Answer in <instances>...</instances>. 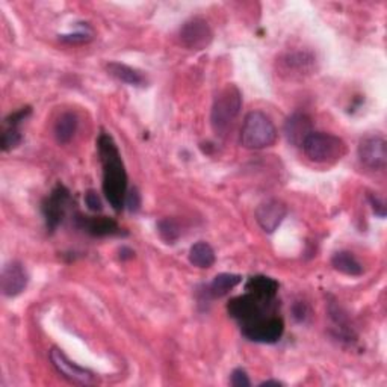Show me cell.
<instances>
[{"label": "cell", "instance_id": "cell-3", "mask_svg": "<svg viewBox=\"0 0 387 387\" xmlns=\"http://www.w3.org/2000/svg\"><path fill=\"white\" fill-rule=\"evenodd\" d=\"M242 109V92L236 85H227L218 94L211 113V124L216 137H226L232 130L238 115Z\"/></svg>", "mask_w": 387, "mask_h": 387}, {"label": "cell", "instance_id": "cell-29", "mask_svg": "<svg viewBox=\"0 0 387 387\" xmlns=\"http://www.w3.org/2000/svg\"><path fill=\"white\" fill-rule=\"evenodd\" d=\"M309 306L306 305L305 301H297L294 306H292V315H294V319L297 322H305L309 317Z\"/></svg>", "mask_w": 387, "mask_h": 387}, {"label": "cell", "instance_id": "cell-24", "mask_svg": "<svg viewBox=\"0 0 387 387\" xmlns=\"http://www.w3.org/2000/svg\"><path fill=\"white\" fill-rule=\"evenodd\" d=\"M22 141H23V137L22 133H20L18 128H8L2 135V141H0V144H2L4 152H9V150L17 149L18 145L22 144Z\"/></svg>", "mask_w": 387, "mask_h": 387}, {"label": "cell", "instance_id": "cell-17", "mask_svg": "<svg viewBox=\"0 0 387 387\" xmlns=\"http://www.w3.org/2000/svg\"><path fill=\"white\" fill-rule=\"evenodd\" d=\"M106 70L112 78L132 87H144L145 83H147V79L144 78L141 71L125 64H121V62H109L106 66Z\"/></svg>", "mask_w": 387, "mask_h": 387}, {"label": "cell", "instance_id": "cell-7", "mask_svg": "<svg viewBox=\"0 0 387 387\" xmlns=\"http://www.w3.org/2000/svg\"><path fill=\"white\" fill-rule=\"evenodd\" d=\"M180 43L190 50H204L214 39L211 25L203 17H192L179 30Z\"/></svg>", "mask_w": 387, "mask_h": 387}, {"label": "cell", "instance_id": "cell-6", "mask_svg": "<svg viewBox=\"0 0 387 387\" xmlns=\"http://www.w3.org/2000/svg\"><path fill=\"white\" fill-rule=\"evenodd\" d=\"M240 331H242V336L251 342L276 343L283 336L285 322L277 315H269L240 326Z\"/></svg>", "mask_w": 387, "mask_h": 387}, {"label": "cell", "instance_id": "cell-22", "mask_svg": "<svg viewBox=\"0 0 387 387\" xmlns=\"http://www.w3.org/2000/svg\"><path fill=\"white\" fill-rule=\"evenodd\" d=\"M190 262L197 268H211L215 264V251L207 242H197L190 250Z\"/></svg>", "mask_w": 387, "mask_h": 387}, {"label": "cell", "instance_id": "cell-14", "mask_svg": "<svg viewBox=\"0 0 387 387\" xmlns=\"http://www.w3.org/2000/svg\"><path fill=\"white\" fill-rule=\"evenodd\" d=\"M313 132V123L309 115L295 112L285 123V135L292 145H302L306 138Z\"/></svg>", "mask_w": 387, "mask_h": 387}, {"label": "cell", "instance_id": "cell-11", "mask_svg": "<svg viewBox=\"0 0 387 387\" xmlns=\"http://www.w3.org/2000/svg\"><path fill=\"white\" fill-rule=\"evenodd\" d=\"M286 215V204L281 200H277V198H271V200L260 203L256 209V221L265 233H274L280 224L283 223Z\"/></svg>", "mask_w": 387, "mask_h": 387}, {"label": "cell", "instance_id": "cell-23", "mask_svg": "<svg viewBox=\"0 0 387 387\" xmlns=\"http://www.w3.org/2000/svg\"><path fill=\"white\" fill-rule=\"evenodd\" d=\"M158 232H159V236L165 240L166 244H174L182 235L180 226L174 218L161 219V221L158 223Z\"/></svg>", "mask_w": 387, "mask_h": 387}, {"label": "cell", "instance_id": "cell-25", "mask_svg": "<svg viewBox=\"0 0 387 387\" xmlns=\"http://www.w3.org/2000/svg\"><path fill=\"white\" fill-rule=\"evenodd\" d=\"M124 206L129 209L130 212H138L141 209V194L137 190V188H132V190L125 194V200H124Z\"/></svg>", "mask_w": 387, "mask_h": 387}, {"label": "cell", "instance_id": "cell-8", "mask_svg": "<svg viewBox=\"0 0 387 387\" xmlns=\"http://www.w3.org/2000/svg\"><path fill=\"white\" fill-rule=\"evenodd\" d=\"M49 357L58 374L64 376L67 381L80 386H88L96 381V375H94V372L82 368V366L76 364L75 362H71L62 350L51 348L49 352Z\"/></svg>", "mask_w": 387, "mask_h": 387}, {"label": "cell", "instance_id": "cell-9", "mask_svg": "<svg viewBox=\"0 0 387 387\" xmlns=\"http://www.w3.org/2000/svg\"><path fill=\"white\" fill-rule=\"evenodd\" d=\"M359 159L371 170H384L387 165V141L381 135H369L359 144Z\"/></svg>", "mask_w": 387, "mask_h": 387}, {"label": "cell", "instance_id": "cell-1", "mask_svg": "<svg viewBox=\"0 0 387 387\" xmlns=\"http://www.w3.org/2000/svg\"><path fill=\"white\" fill-rule=\"evenodd\" d=\"M100 162L103 166V194L115 212L124 207L128 194V174L118 152L117 144L111 135L102 133L97 141Z\"/></svg>", "mask_w": 387, "mask_h": 387}, {"label": "cell", "instance_id": "cell-33", "mask_svg": "<svg viewBox=\"0 0 387 387\" xmlns=\"http://www.w3.org/2000/svg\"><path fill=\"white\" fill-rule=\"evenodd\" d=\"M260 386H281L280 381H274V380H268V381H264V383H260Z\"/></svg>", "mask_w": 387, "mask_h": 387}, {"label": "cell", "instance_id": "cell-12", "mask_svg": "<svg viewBox=\"0 0 387 387\" xmlns=\"http://www.w3.org/2000/svg\"><path fill=\"white\" fill-rule=\"evenodd\" d=\"M29 283L26 268L14 260L4 266L0 276V289L5 297H17L22 294Z\"/></svg>", "mask_w": 387, "mask_h": 387}, {"label": "cell", "instance_id": "cell-31", "mask_svg": "<svg viewBox=\"0 0 387 387\" xmlns=\"http://www.w3.org/2000/svg\"><path fill=\"white\" fill-rule=\"evenodd\" d=\"M368 200L374 209L375 215H379L380 218H384L386 216V204L384 202L381 200V198L379 195H374V194H369L368 195Z\"/></svg>", "mask_w": 387, "mask_h": 387}, {"label": "cell", "instance_id": "cell-32", "mask_svg": "<svg viewBox=\"0 0 387 387\" xmlns=\"http://www.w3.org/2000/svg\"><path fill=\"white\" fill-rule=\"evenodd\" d=\"M120 257L121 259H130V257H133V251L132 250H129V248H121V251H120Z\"/></svg>", "mask_w": 387, "mask_h": 387}, {"label": "cell", "instance_id": "cell-5", "mask_svg": "<svg viewBox=\"0 0 387 387\" xmlns=\"http://www.w3.org/2000/svg\"><path fill=\"white\" fill-rule=\"evenodd\" d=\"M276 309L277 300H262L253 294H250V292H247L245 295L230 300L227 305L228 315L236 319L240 326H245V324L269 315H276Z\"/></svg>", "mask_w": 387, "mask_h": 387}, {"label": "cell", "instance_id": "cell-13", "mask_svg": "<svg viewBox=\"0 0 387 387\" xmlns=\"http://www.w3.org/2000/svg\"><path fill=\"white\" fill-rule=\"evenodd\" d=\"M76 226L87 232L91 236L104 238V236H120L123 232L117 221L108 216H87L78 215Z\"/></svg>", "mask_w": 387, "mask_h": 387}, {"label": "cell", "instance_id": "cell-28", "mask_svg": "<svg viewBox=\"0 0 387 387\" xmlns=\"http://www.w3.org/2000/svg\"><path fill=\"white\" fill-rule=\"evenodd\" d=\"M230 384L233 387H250L251 381L247 372L242 368H238L232 372V376H230Z\"/></svg>", "mask_w": 387, "mask_h": 387}, {"label": "cell", "instance_id": "cell-27", "mask_svg": "<svg viewBox=\"0 0 387 387\" xmlns=\"http://www.w3.org/2000/svg\"><path fill=\"white\" fill-rule=\"evenodd\" d=\"M85 204H87V207L90 209V211H92V212H102L103 211L102 198L94 190H90L85 194Z\"/></svg>", "mask_w": 387, "mask_h": 387}, {"label": "cell", "instance_id": "cell-19", "mask_svg": "<svg viewBox=\"0 0 387 387\" xmlns=\"http://www.w3.org/2000/svg\"><path fill=\"white\" fill-rule=\"evenodd\" d=\"M333 268L342 274L357 277L363 274V266L351 251H338L331 257Z\"/></svg>", "mask_w": 387, "mask_h": 387}, {"label": "cell", "instance_id": "cell-30", "mask_svg": "<svg viewBox=\"0 0 387 387\" xmlns=\"http://www.w3.org/2000/svg\"><path fill=\"white\" fill-rule=\"evenodd\" d=\"M30 112H32V109L30 108H22L20 111L9 115V117L6 118V124L9 125V128H18V124L25 121L27 115H30Z\"/></svg>", "mask_w": 387, "mask_h": 387}, {"label": "cell", "instance_id": "cell-26", "mask_svg": "<svg viewBox=\"0 0 387 387\" xmlns=\"http://www.w3.org/2000/svg\"><path fill=\"white\" fill-rule=\"evenodd\" d=\"M59 39L62 43H67V44H82V43H88L91 39V32H87V30H79L76 34L61 35Z\"/></svg>", "mask_w": 387, "mask_h": 387}, {"label": "cell", "instance_id": "cell-20", "mask_svg": "<svg viewBox=\"0 0 387 387\" xmlns=\"http://www.w3.org/2000/svg\"><path fill=\"white\" fill-rule=\"evenodd\" d=\"M78 115L75 112H64L55 124V137L59 144H68L78 132Z\"/></svg>", "mask_w": 387, "mask_h": 387}, {"label": "cell", "instance_id": "cell-21", "mask_svg": "<svg viewBox=\"0 0 387 387\" xmlns=\"http://www.w3.org/2000/svg\"><path fill=\"white\" fill-rule=\"evenodd\" d=\"M328 313L330 318L334 324V327L338 328V334L343 339V340H354L355 334L352 331V327H350V321H348V315L343 312V309L336 305V301H331L328 305Z\"/></svg>", "mask_w": 387, "mask_h": 387}, {"label": "cell", "instance_id": "cell-16", "mask_svg": "<svg viewBox=\"0 0 387 387\" xmlns=\"http://www.w3.org/2000/svg\"><path fill=\"white\" fill-rule=\"evenodd\" d=\"M245 290L262 300L273 301L277 300L278 283L277 280L266 276H253L245 283Z\"/></svg>", "mask_w": 387, "mask_h": 387}, {"label": "cell", "instance_id": "cell-10", "mask_svg": "<svg viewBox=\"0 0 387 387\" xmlns=\"http://www.w3.org/2000/svg\"><path fill=\"white\" fill-rule=\"evenodd\" d=\"M70 200V191L64 185H58L43 203V214L46 226L50 232H55L66 215V209Z\"/></svg>", "mask_w": 387, "mask_h": 387}, {"label": "cell", "instance_id": "cell-18", "mask_svg": "<svg viewBox=\"0 0 387 387\" xmlns=\"http://www.w3.org/2000/svg\"><path fill=\"white\" fill-rule=\"evenodd\" d=\"M240 281H242V277L238 274H228V273H223L218 274L212 283L207 286L206 289V297L209 298H221L224 295H227L230 290L235 289Z\"/></svg>", "mask_w": 387, "mask_h": 387}, {"label": "cell", "instance_id": "cell-2", "mask_svg": "<svg viewBox=\"0 0 387 387\" xmlns=\"http://www.w3.org/2000/svg\"><path fill=\"white\" fill-rule=\"evenodd\" d=\"M277 141V129L268 115L262 111H251L240 130V145L248 150H262L274 145Z\"/></svg>", "mask_w": 387, "mask_h": 387}, {"label": "cell", "instance_id": "cell-15", "mask_svg": "<svg viewBox=\"0 0 387 387\" xmlns=\"http://www.w3.org/2000/svg\"><path fill=\"white\" fill-rule=\"evenodd\" d=\"M315 56L309 51H292L281 58V68L290 76H302L310 75L315 68Z\"/></svg>", "mask_w": 387, "mask_h": 387}, {"label": "cell", "instance_id": "cell-4", "mask_svg": "<svg viewBox=\"0 0 387 387\" xmlns=\"http://www.w3.org/2000/svg\"><path fill=\"white\" fill-rule=\"evenodd\" d=\"M301 147L307 158L317 164L338 162L347 153V145L343 140L326 132H312Z\"/></svg>", "mask_w": 387, "mask_h": 387}]
</instances>
